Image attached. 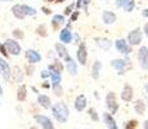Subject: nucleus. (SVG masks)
<instances>
[{"label":"nucleus","mask_w":148,"mask_h":129,"mask_svg":"<svg viewBox=\"0 0 148 129\" xmlns=\"http://www.w3.org/2000/svg\"><path fill=\"white\" fill-rule=\"evenodd\" d=\"M75 10V3H71L68 7H66V9H64V13H63V16L66 17V16H70L71 13Z\"/></svg>","instance_id":"obj_35"},{"label":"nucleus","mask_w":148,"mask_h":129,"mask_svg":"<svg viewBox=\"0 0 148 129\" xmlns=\"http://www.w3.org/2000/svg\"><path fill=\"white\" fill-rule=\"evenodd\" d=\"M136 127H138V121L136 120H129L125 124V129H136Z\"/></svg>","instance_id":"obj_34"},{"label":"nucleus","mask_w":148,"mask_h":129,"mask_svg":"<svg viewBox=\"0 0 148 129\" xmlns=\"http://www.w3.org/2000/svg\"><path fill=\"white\" fill-rule=\"evenodd\" d=\"M88 106V99L84 94H79L77 97L75 98V102H73V107L77 112H82V111L86 108Z\"/></svg>","instance_id":"obj_16"},{"label":"nucleus","mask_w":148,"mask_h":129,"mask_svg":"<svg viewBox=\"0 0 148 129\" xmlns=\"http://www.w3.org/2000/svg\"><path fill=\"white\" fill-rule=\"evenodd\" d=\"M50 83H52V87L56 85H61L62 83V74H56V72H50Z\"/></svg>","instance_id":"obj_29"},{"label":"nucleus","mask_w":148,"mask_h":129,"mask_svg":"<svg viewBox=\"0 0 148 129\" xmlns=\"http://www.w3.org/2000/svg\"><path fill=\"white\" fill-rule=\"evenodd\" d=\"M59 41L64 45L71 44V43L73 41V32H72V28H71L70 22L66 25V27L62 28V30L59 31Z\"/></svg>","instance_id":"obj_6"},{"label":"nucleus","mask_w":148,"mask_h":129,"mask_svg":"<svg viewBox=\"0 0 148 129\" xmlns=\"http://www.w3.org/2000/svg\"><path fill=\"white\" fill-rule=\"evenodd\" d=\"M103 121H104V124H106L107 129H119V125H117V123H116L113 115H111L107 111L103 112Z\"/></svg>","instance_id":"obj_17"},{"label":"nucleus","mask_w":148,"mask_h":129,"mask_svg":"<svg viewBox=\"0 0 148 129\" xmlns=\"http://www.w3.org/2000/svg\"><path fill=\"white\" fill-rule=\"evenodd\" d=\"M34 71H35V67H34V65L28 63V65L26 66V72H27V75H32Z\"/></svg>","instance_id":"obj_40"},{"label":"nucleus","mask_w":148,"mask_h":129,"mask_svg":"<svg viewBox=\"0 0 148 129\" xmlns=\"http://www.w3.org/2000/svg\"><path fill=\"white\" fill-rule=\"evenodd\" d=\"M146 92H147V94H148V84H146Z\"/></svg>","instance_id":"obj_51"},{"label":"nucleus","mask_w":148,"mask_h":129,"mask_svg":"<svg viewBox=\"0 0 148 129\" xmlns=\"http://www.w3.org/2000/svg\"><path fill=\"white\" fill-rule=\"evenodd\" d=\"M142 16H143L144 18H148V8L143 9V12H142Z\"/></svg>","instance_id":"obj_46"},{"label":"nucleus","mask_w":148,"mask_h":129,"mask_svg":"<svg viewBox=\"0 0 148 129\" xmlns=\"http://www.w3.org/2000/svg\"><path fill=\"white\" fill-rule=\"evenodd\" d=\"M12 75L14 76V79H16L18 83H22V80H23V71H22V68H21V67H18V66L13 67V70H12Z\"/></svg>","instance_id":"obj_28"},{"label":"nucleus","mask_w":148,"mask_h":129,"mask_svg":"<svg viewBox=\"0 0 148 129\" xmlns=\"http://www.w3.org/2000/svg\"><path fill=\"white\" fill-rule=\"evenodd\" d=\"M12 35H13V39H16V40H22L25 38V34L21 28H16V30H13Z\"/></svg>","instance_id":"obj_32"},{"label":"nucleus","mask_w":148,"mask_h":129,"mask_svg":"<svg viewBox=\"0 0 148 129\" xmlns=\"http://www.w3.org/2000/svg\"><path fill=\"white\" fill-rule=\"evenodd\" d=\"M115 48H116V50L119 52V53H121V54H124L125 57H129L130 54H132V48L133 47H130L129 44H127V41H126V39H117V40H115Z\"/></svg>","instance_id":"obj_8"},{"label":"nucleus","mask_w":148,"mask_h":129,"mask_svg":"<svg viewBox=\"0 0 148 129\" xmlns=\"http://www.w3.org/2000/svg\"><path fill=\"white\" fill-rule=\"evenodd\" d=\"M64 70V65L62 63L59 59H54L52 63L48 65V71L49 72H56V74H62Z\"/></svg>","instance_id":"obj_19"},{"label":"nucleus","mask_w":148,"mask_h":129,"mask_svg":"<svg viewBox=\"0 0 148 129\" xmlns=\"http://www.w3.org/2000/svg\"><path fill=\"white\" fill-rule=\"evenodd\" d=\"M142 31H143V34L147 36V39H148V22H146V23H144L143 30H142Z\"/></svg>","instance_id":"obj_43"},{"label":"nucleus","mask_w":148,"mask_h":129,"mask_svg":"<svg viewBox=\"0 0 148 129\" xmlns=\"http://www.w3.org/2000/svg\"><path fill=\"white\" fill-rule=\"evenodd\" d=\"M94 41H95V44L101 48V49H103L106 52L110 50L111 47H112V41H111L110 39H107V38H103V36H101V38H95Z\"/></svg>","instance_id":"obj_20"},{"label":"nucleus","mask_w":148,"mask_h":129,"mask_svg":"<svg viewBox=\"0 0 148 129\" xmlns=\"http://www.w3.org/2000/svg\"><path fill=\"white\" fill-rule=\"evenodd\" d=\"M122 5H124V0H115V7L119 9H122Z\"/></svg>","instance_id":"obj_42"},{"label":"nucleus","mask_w":148,"mask_h":129,"mask_svg":"<svg viewBox=\"0 0 148 129\" xmlns=\"http://www.w3.org/2000/svg\"><path fill=\"white\" fill-rule=\"evenodd\" d=\"M10 10H12V14L16 17L17 19H21V21H22V19L26 18V14H25V12H23L22 4H14Z\"/></svg>","instance_id":"obj_23"},{"label":"nucleus","mask_w":148,"mask_h":129,"mask_svg":"<svg viewBox=\"0 0 148 129\" xmlns=\"http://www.w3.org/2000/svg\"><path fill=\"white\" fill-rule=\"evenodd\" d=\"M102 68H103V63H102V61H99V59L94 61V63H93V66H92V77L94 80H98L99 77H101Z\"/></svg>","instance_id":"obj_21"},{"label":"nucleus","mask_w":148,"mask_h":129,"mask_svg":"<svg viewBox=\"0 0 148 129\" xmlns=\"http://www.w3.org/2000/svg\"><path fill=\"white\" fill-rule=\"evenodd\" d=\"M50 108H52L53 117L61 124H64L70 117V108L63 101H58L57 103H54Z\"/></svg>","instance_id":"obj_1"},{"label":"nucleus","mask_w":148,"mask_h":129,"mask_svg":"<svg viewBox=\"0 0 148 129\" xmlns=\"http://www.w3.org/2000/svg\"><path fill=\"white\" fill-rule=\"evenodd\" d=\"M73 39L76 40V43H77V44H80V43H81V38H80V35H79V34H73Z\"/></svg>","instance_id":"obj_45"},{"label":"nucleus","mask_w":148,"mask_h":129,"mask_svg":"<svg viewBox=\"0 0 148 129\" xmlns=\"http://www.w3.org/2000/svg\"><path fill=\"white\" fill-rule=\"evenodd\" d=\"M76 62L81 66H86L88 63V48L84 41H81L76 50Z\"/></svg>","instance_id":"obj_5"},{"label":"nucleus","mask_w":148,"mask_h":129,"mask_svg":"<svg viewBox=\"0 0 148 129\" xmlns=\"http://www.w3.org/2000/svg\"><path fill=\"white\" fill-rule=\"evenodd\" d=\"M50 85H52V84H49V83H48V81L42 83V87H44V88H50Z\"/></svg>","instance_id":"obj_47"},{"label":"nucleus","mask_w":148,"mask_h":129,"mask_svg":"<svg viewBox=\"0 0 148 129\" xmlns=\"http://www.w3.org/2000/svg\"><path fill=\"white\" fill-rule=\"evenodd\" d=\"M22 8H23V12H25V14H26V17L27 16H30V17L36 16V13H38V10H36L34 7H31V5L22 4Z\"/></svg>","instance_id":"obj_30"},{"label":"nucleus","mask_w":148,"mask_h":129,"mask_svg":"<svg viewBox=\"0 0 148 129\" xmlns=\"http://www.w3.org/2000/svg\"><path fill=\"white\" fill-rule=\"evenodd\" d=\"M38 103L45 110H49L52 107V99L49 98V96L47 94H39L38 96Z\"/></svg>","instance_id":"obj_22"},{"label":"nucleus","mask_w":148,"mask_h":129,"mask_svg":"<svg viewBox=\"0 0 148 129\" xmlns=\"http://www.w3.org/2000/svg\"><path fill=\"white\" fill-rule=\"evenodd\" d=\"M134 111L136 115H144L146 114V103L143 99H136L134 102Z\"/></svg>","instance_id":"obj_25"},{"label":"nucleus","mask_w":148,"mask_h":129,"mask_svg":"<svg viewBox=\"0 0 148 129\" xmlns=\"http://www.w3.org/2000/svg\"><path fill=\"white\" fill-rule=\"evenodd\" d=\"M0 75L3 76L5 81H10L12 79V68L7 62V59L3 57H0Z\"/></svg>","instance_id":"obj_10"},{"label":"nucleus","mask_w":148,"mask_h":129,"mask_svg":"<svg viewBox=\"0 0 148 129\" xmlns=\"http://www.w3.org/2000/svg\"><path fill=\"white\" fill-rule=\"evenodd\" d=\"M116 21H117V16H116L115 12H112V10H103L102 12V22H103L104 25L107 26H111L113 23H116Z\"/></svg>","instance_id":"obj_14"},{"label":"nucleus","mask_w":148,"mask_h":129,"mask_svg":"<svg viewBox=\"0 0 148 129\" xmlns=\"http://www.w3.org/2000/svg\"><path fill=\"white\" fill-rule=\"evenodd\" d=\"M40 76L42 77V79H48V77L50 76V72L48 70H42L41 71V74H40Z\"/></svg>","instance_id":"obj_41"},{"label":"nucleus","mask_w":148,"mask_h":129,"mask_svg":"<svg viewBox=\"0 0 148 129\" xmlns=\"http://www.w3.org/2000/svg\"><path fill=\"white\" fill-rule=\"evenodd\" d=\"M34 119H35V121L38 123L42 129H54V124L50 117H48L45 115H35Z\"/></svg>","instance_id":"obj_12"},{"label":"nucleus","mask_w":148,"mask_h":129,"mask_svg":"<svg viewBox=\"0 0 148 129\" xmlns=\"http://www.w3.org/2000/svg\"><path fill=\"white\" fill-rule=\"evenodd\" d=\"M126 41L130 47H138L143 41V31L140 30V27H135L132 31H129L126 36Z\"/></svg>","instance_id":"obj_2"},{"label":"nucleus","mask_w":148,"mask_h":129,"mask_svg":"<svg viewBox=\"0 0 148 129\" xmlns=\"http://www.w3.org/2000/svg\"><path fill=\"white\" fill-rule=\"evenodd\" d=\"M88 114H89V116L92 117L93 121H99V115H98V112H97V110L94 107H90L89 110H88Z\"/></svg>","instance_id":"obj_33"},{"label":"nucleus","mask_w":148,"mask_h":129,"mask_svg":"<svg viewBox=\"0 0 148 129\" xmlns=\"http://www.w3.org/2000/svg\"><path fill=\"white\" fill-rule=\"evenodd\" d=\"M111 66L115 68L117 75H125L127 70V59L126 58H115L111 62Z\"/></svg>","instance_id":"obj_9"},{"label":"nucleus","mask_w":148,"mask_h":129,"mask_svg":"<svg viewBox=\"0 0 148 129\" xmlns=\"http://www.w3.org/2000/svg\"><path fill=\"white\" fill-rule=\"evenodd\" d=\"M3 44H4L5 49H7L9 56H19L21 54V52H22L21 44L16 39H7Z\"/></svg>","instance_id":"obj_4"},{"label":"nucleus","mask_w":148,"mask_h":129,"mask_svg":"<svg viewBox=\"0 0 148 129\" xmlns=\"http://www.w3.org/2000/svg\"><path fill=\"white\" fill-rule=\"evenodd\" d=\"M0 53L3 54V57H4V58H8V57H9V54H8L7 49H5L4 44H0Z\"/></svg>","instance_id":"obj_39"},{"label":"nucleus","mask_w":148,"mask_h":129,"mask_svg":"<svg viewBox=\"0 0 148 129\" xmlns=\"http://www.w3.org/2000/svg\"><path fill=\"white\" fill-rule=\"evenodd\" d=\"M143 128H144V129H148V119L146 120V121H144V124H143Z\"/></svg>","instance_id":"obj_48"},{"label":"nucleus","mask_w":148,"mask_h":129,"mask_svg":"<svg viewBox=\"0 0 148 129\" xmlns=\"http://www.w3.org/2000/svg\"><path fill=\"white\" fill-rule=\"evenodd\" d=\"M134 98V88L130 84H125L121 90V99L124 102H132Z\"/></svg>","instance_id":"obj_15"},{"label":"nucleus","mask_w":148,"mask_h":129,"mask_svg":"<svg viewBox=\"0 0 148 129\" xmlns=\"http://www.w3.org/2000/svg\"><path fill=\"white\" fill-rule=\"evenodd\" d=\"M63 1H66V0H56L57 4H61V3H63Z\"/></svg>","instance_id":"obj_49"},{"label":"nucleus","mask_w":148,"mask_h":129,"mask_svg":"<svg viewBox=\"0 0 148 129\" xmlns=\"http://www.w3.org/2000/svg\"><path fill=\"white\" fill-rule=\"evenodd\" d=\"M41 10L44 14H52V9H49V8H47V7H42Z\"/></svg>","instance_id":"obj_44"},{"label":"nucleus","mask_w":148,"mask_h":129,"mask_svg":"<svg viewBox=\"0 0 148 129\" xmlns=\"http://www.w3.org/2000/svg\"><path fill=\"white\" fill-rule=\"evenodd\" d=\"M3 94V88H1V85H0V96Z\"/></svg>","instance_id":"obj_50"},{"label":"nucleus","mask_w":148,"mask_h":129,"mask_svg":"<svg viewBox=\"0 0 148 129\" xmlns=\"http://www.w3.org/2000/svg\"><path fill=\"white\" fill-rule=\"evenodd\" d=\"M135 5H136L135 0H124V5H122V9H124L126 13H132V12H134Z\"/></svg>","instance_id":"obj_27"},{"label":"nucleus","mask_w":148,"mask_h":129,"mask_svg":"<svg viewBox=\"0 0 148 129\" xmlns=\"http://www.w3.org/2000/svg\"><path fill=\"white\" fill-rule=\"evenodd\" d=\"M80 16V13H79V10H73L72 13L70 14V23H72V22H75L76 19H77V17Z\"/></svg>","instance_id":"obj_37"},{"label":"nucleus","mask_w":148,"mask_h":129,"mask_svg":"<svg viewBox=\"0 0 148 129\" xmlns=\"http://www.w3.org/2000/svg\"><path fill=\"white\" fill-rule=\"evenodd\" d=\"M45 1H49L50 3V1H56V0H45Z\"/></svg>","instance_id":"obj_52"},{"label":"nucleus","mask_w":148,"mask_h":129,"mask_svg":"<svg viewBox=\"0 0 148 129\" xmlns=\"http://www.w3.org/2000/svg\"><path fill=\"white\" fill-rule=\"evenodd\" d=\"M36 34H38L39 36H41V38H47V36H48V28H47V25H44V23L39 25L38 27H36Z\"/></svg>","instance_id":"obj_31"},{"label":"nucleus","mask_w":148,"mask_h":129,"mask_svg":"<svg viewBox=\"0 0 148 129\" xmlns=\"http://www.w3.org/2000/svg\"><path fill=\"white\" fill-rule=\"evenodd\" d=\"M30 129H38V128H36V127H31Z\"/></svg>","instance_id":"obj_54"},{"label":"nucleus","mask_w":148,"mask_h":129,"mask_svg":"<svg viewBox=\"0 0 148 129\" xmlns=\"http://www.w3.org/2000/svg\"><path fill=\"white\" fill-rule=\"evenodd\" d=\"M53 88V92L57 97H61L63 94V89H62V85H56V87H52Z\"/></svg>","instance_id":"obj_36"},{"label":"nucleus","mask_w":148,"mask_h":129,"mask_svg":"<svg viewBox=\"0 0 148 129\" xmlns=\"http://www.w3.org/2000/svg\"><path fill=\"white\" fill-rule=\"evenodd\" d=\"M138 61L140 68L148 70V48L146 45H142L138 49Z\"/></svg>","instance_id":"obj_11"},{"label":"nucleus","mask_w":148,"mask_h":129,"mask_svg":"<svg viewBox=\"0 0 148 129\" xmlns=\"http://www.w3.org/2000/svg\"><path fill=\"white\" fill-rule=\"evenodd\" d=\"M1 1H12V0H1Z\"/></svg>","instance_id":"obj_53"},{"label":"nucleus","mask_w":148,"mask_h":129,"mask_svg":"<svg viewBox=\"0 0 148 129\" xmlns=\"http://www.w3.org/2000/svg\"><path fill=\"white\" fill-rule=\"evenodd\" d=\"M27 98V87L25 84H21L17 89V99L19 102H23Z\"/></svg>","instance_id":"obj_26"},{"label":"nucleus","mask_w":148,"mask_h":129,"mask_svg":"<svg viewBox=\"0 0 148 129\" xmlns=\"http://www.w3.org/2000/svg\"><path fill=\"white\" fill-rule=\"evenodd\" d=\"M25 57H26L28 63H31V65L39 63V62H41V59H42L41 54L39 53L38 50H35V49H27L26 53H25Z\"/></svg>","instance_id":"obj_13"},{"label":"nucleus","mask_w":148,"mask_h":129,"mask_svg":"<svg viewBox=\"0 0 148 129\" xmlns=\"http://www.w3.org/2000/svg\"><path fill=\"white\" fill-rule=\"evenodd\" d=\"M64 25H66V17L63 14H54L52 18V27L54 30H59Z\"/></svg>","instance_id":"obj_18"},{"label":"nucleus","mask_w":148,"mask_h":129,"mask_svg":"<svg viewBox=\"0 0 148 129\" xmlns=\"http://www.w3.org/2000/svg\"><path fill=\"white\" fill-rule=\"evenodd\" d=\"M64 68L68 71V74L72 76H76L79 72V63L76 62V59L73 58L72 56H70V54H67L66 57H64Z\"/></svg>","instance_id":"obj_7"},{"label":"nucleus","mask_w":148,"mask_h":129,"mask_svg":"<svg viewBox=\"0 0 148 129\" xmlns=\"http://www.w3.org/2000/svg\"><path fill=\"white\" fill-rule=\"evenodd\" d=\"M89 4H90V0H81V8H82V10H85V13H88Z\"/></svg>","instance_id":"obj_38"},{"label":"nucleus","mask_w":148,"mask_h":129,"mask_svg":"<svg viewBox=\"0 0 148 129\" xmlns=\"http://www.w3.org/2000/svg\"><path fill=\"white\" fill-rule=\"evenodd\" d=\"M104 103H106L107 112H110L111 115H115V114L119 111V102H117V98H116L115 92H108L106 94Z\"/></svg>","instance_id":"obj_3"},{"label":"nucleus","mask_w":148,"mask_h":129,"mask_svg":"<svg viewBox=\"0 0 148 129\" xmlns=\"http://www.w3.org/2000/svg\"><path fill=\"white\" fill-rule=\"evenodd\" d=\"M54 50H56V54L59 57V58H64V57L68 54V50H67V47L64 44H62L61 41L59 43H56L54 44Z\"/></svg>","instance_id":"obj_24"}]
</instances>
